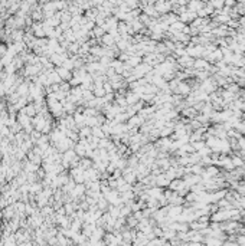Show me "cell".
<instances>
[{
	"mask_svg": "<svg viewBox=\"0 0 245 246\" xmlns=\"http://www.w3.org/2000/svg\"><path fill=\"white\" fill-rule=\"evenodd\" d=\"M125 101H127V104H134V102L137 101V94H134V92H128L127 97H125Z\"/></svg>",
	"mask_w": 245,
	"mask_h": 246,
	"instance_id": "cell-1",
	"label": "cell"
},
{
	"mask_svg": "<svg viewBox=\"0 0 245 246\" xmlns=\"http://www.w3.org/2000/svg\"><path fill=\"white\" fill-rule=\"evenodd\" d=\"M114 41H115L114 36H113L111 33H110V35H105V36H104V42H105L107 45H113V43H114Z\"/></svg>",
	"mask_w": 245,
	"mask_h": 246,
	"instance_id": "cell-2",
	"label": "cell"
}]
</instances>
